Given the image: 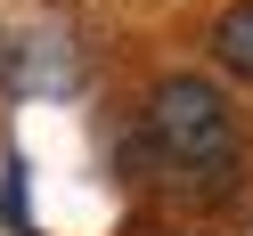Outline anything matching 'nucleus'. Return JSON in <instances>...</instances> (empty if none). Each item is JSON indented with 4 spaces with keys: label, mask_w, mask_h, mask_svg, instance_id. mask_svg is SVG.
<instances>
[{
    "label": "nucleus",
    "mask_w": 253,
    "mask_h": 236,
    "mask_svg": "<svg viewBox=\"0 0 253 236\" xmlns=\"http://www.w3.org/2000/svg\"><path fill=\"white\" fill-rule=\"evenodd\" d=\"M139 163H147V179L180 187V196H229L245 147H237L220 90L196 73H164L147 90V114H139Z\"/></svg>",
    "instance_id": "1"
},
{
    "label": "nucleus",
    "mask_w": 253,
    "mask_h": 236,
    "mask_svg": "<svg viewBox=\"0 0 253 236\" xmlns=\"http://www.w3.org/2000/svg\"><path fill=\"white\" fill-rule=\"evenodd\" d=\"M212 57L237 73V82H253V0L220 8V25H212Z\"/></svg>",
    "instance_id": "2"
}]
</instances>
